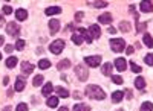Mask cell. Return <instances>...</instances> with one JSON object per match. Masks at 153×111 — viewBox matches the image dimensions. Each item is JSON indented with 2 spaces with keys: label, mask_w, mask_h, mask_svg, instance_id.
<instances>
[{
  "label": "cell",
  "mask_w": 153,
  "mask_h": 111,
  "mask_svg": "<svg viewBox=\"0 0 153 111\" xmlns=\"http://www.w3.org/2000/svg\"><path fill=\"white\" fill-rule=\"evenodd\" d=\"M123 97H124V93H123V91H113V94H112V101L118 104V102L123 101Z\"/></svg>",
  "instance_id": "e0dca14e"
},
{
  "label": "cell",
  "mask_w": 153,
  "mask_h": 111,
  "mask_svg": "<svg viewBox=\"0 0 153 111\" xmlns=\"http://www.w3.org/2000/svg\"><path fill=\"white\" fill-rule=\"evenodd\" d=\"M52 90H54V87H52V84L49 82V84H46L45 87L42 88V94H43V96H49L51 93H52Z\"/></svg>",
  "instance_id": "d6986e66"
},
{
  "label": "cell",
  "mask_w": 153,
  "mask_h": 111,
  "mask_svg": "<svg viewBox=\"0 0 153 111\" xmlns=\"http://www.w3.org/2000/svg\"><path fill=\"white\" fill-rule=\"evenodd\" d=\"M55 91L58 93V96H60V97H68V96H69V91H68L66 88H63V87H57V88H55Z\"/></svg>",
  "instance_id": "484cf974"
},
{
  "label": "cell",
  "mask_w": 153,
  "mask_h": 111,
  "mask_svg": "<svg viewBox=\"0 0 153 111\" xmlns=\"http://www.w3.org/2000/svg\"><path fill=\"white\" fill-rule=\"evenodd\" d=\"M143 40H144V43H146V46H147V47H150V49L153 47V38H152V37H150L149 34H146V35H144V38H143Z\"/></svg>",
  "instance_id": "83f0119b"
},
{
  "label": "cell",
  "mask_w": 153,
  "mask_h": 111,
  "mask_svg": "<svg viewBox=\"0 0 153 111\" xmlns=\"http://www.w3.org/2000/svg\"><path fill=\"white\" fill-rule=\"evenodd\" d=\"M23 88H25V81H23L22 78H19V79L16 81L14 90H16V91H23Z\"/></svg>",
  "instance_id": "44dd1931"
},
{
  "label": "cell",
  "mask_w": 153,
  "mask_h": 111,
  "mask_svg": "<svg viewBox=\"0 0 153 111\" xmlns=\"http://www.w3.org/2000/svg\"><path fill=\"white\" fill-rule=\"evenodd\" d=\"M58 111H69V110H68V107H61Z\"/></svg>",
  "instance_id": "c3c4849f"
},
{
  "label": "cell",
  "mask_w": 153,
  "mask_h": 111,
  "mask_svg": "<svg viewBox=\"0 0 153 111\" xmlns=\"http://www.w3.org/2000/svg\"><path fill=\"white\" fill-rule=\"evenodd\" d=\"M74 97H75V99H81V94H80L78 91H75V93H74Z\"/></svg>",
  "instance_id": "7bdbcfd3"
},
{
  "label": "cell",
  "mask_w": 153,
  "mask_h": 111,
  "mask_svg": "<svg viewBox=\"0 0 153 111\" xmlns=\"http://www.w3.org/2000/svg\"><path fill=\"white\" fill-rule=\"evenodd\" d=\"M46 15H54V14H60L61 12V8L60 6H51V8H48L46 11Z\"/></svg>",
  "instance_id": "2e32d148"
},
{
  "label": "cell",
  "mask_w": 153,
  "mask_h": 111,
  "mask_svg": "<svg viewBox=\"0 0 153 111\" xmlns=\"http://www.w3.org/2000/svg\"><path fill=\"white\" fill-rule=\"evenodd\" d=\"M76 32H80V34H81V37H83V40H84L86 43H89V44L92 43V40H94V38H92V37H91V34H89V31H87V29H83V28H80V29L76 31Z\"/></svg>",
  "instance_id": "8fae6325"
},
{
  "label": "cell",
  "mask_w": 153,
  "mask_h": 111,
  "mask_svg": "<svg viewBox=\"0 0 153 111\" xmlns=\"http://www.w3.org/2000/svg\"><path fill=\"white\" fill-rule=\"evenodd\" d=\"M87 31H89V34H91L92 38H100V37H101V29H100L98 24H92Z\"/></svg>",
  "instance_id": "52a82bcc"
},
{
  "label": "cell",
  "mask_w": 153,
  "mask_h": 111,
  "mask_svg": "<svg viewBox=\"0 0 153 111\" xmlns=\"http://www.w3.org/2000/svg\"><path fill=\"white\" fill-rule=\"evenodd\" d=\"M130 69H132V72H135V73H141V72H143V69L139 67L136 63H133V61L130 63Z\"/></svg>",
  "instance_id": "4dcf8cb0"
},
{
  "label": "cell",
  "mask_w": 153,
  "mask_h": 111,
  "mask_svg": "<svg viewBox=\"0 0 153 111\" xmlns=\"http://www.w3.org/2000/svg\"><path fill=\"white\" fill-rule=\"evenodd\" d=\"M115 67H117V70H120V72H124L126 67H127L126 59L124 58H117V59H115Z\"/></svg>",
  "instance_id": "ba28073f"
},
{
  "label": "cell",
  "mask_w": 153,
  "mask_h": 111,
  "mask_svg": "<svg viewBox=\"0 0 153 111\" xmlns=\"http://www.w3.org/2000/svg\"><path fill=\"white\" fill-rule=\"evenodd\" d=\"M112 69H113V66L110 64V63H106L103 67H101V72H103V75H106V76H109L110 73H112Z\"/></svg>",
  "instance_id": "ac0fdd59"
},
{
  "label": "cell",
  "mask_w": 153,
  "mask_h": 111,
  "mask_svg": "<svg viewBox=\"0 0 153 111\" xmlns=\"http://www.w3.org/2000/svg\"><path fill=\"white\" fill-rule=\"evenodd\" d=\"M72 41H74L76 46H80V44L83 43V37H81V34H80V32H75V34L72 35Z\"/></svg>",
  "instance_id": "7402d4cb"
},
{
  "label": "cell",
  "mask_w": 153,
  "mask_h": 111,
  "mask_svg": "<svg viewBox=\"0 0 153 111\" xmlns=\"http://www.w3.org/2000/svg\"><path fill=\"white\" fill-rule=\"evenodd\" d=\"M84 61H86V64H87L89 67H98V66L101 64V56H98V55L87 56V58H84Z\"/></svg>",
  "instance_id": "5b68a950"
},
{
  "label": "cell",
  "mask_w": 153,
  "mask_h": 111,
  "mask_svg": "<svg viewBox=\"0 0 153 111\" xmlns=\"http://www.w3.org/2000/svg\"><path fill=\"white\" fill-rule=\"evenodd\" d=\"M83 18V14L81 12H78V14H75V20H81Z\"/></svg>",
  "instance_id": "60d3db41"
},
{
  "label": "cell",
  "mask_w": 153,
  "mask_h": 111,
  "mask_svg": "<svg viewBox=\"0 0 153 111\" xmlns=\"http://www.w3.org/2000/svg\"><path fill=\"white\" fill-rule=\"evenodd\" d=\"M72 111H91V107L86 105V104H76Z\"/></svg>",
  "instance_id": "ffe728a7"
},
{
  "label": "cell",
  "mask_w": 153,
  "mask_h": 111,
  "mask_svg": "<svg viewBox=\"0 0 153 111\" xmlns=\"http://www.w3.org/2000/svg\"><path fill=\"white\" fill-rule=\"evenodd\" d=\"M112 81H113V84H123V78L121 76H117V75H115V76H112Z\"/></svg>",
  "instance_id": "74e56055"
},
{
  "label": "cell",
  "mask_w": 153,
  "mask_h": 111,
  "mask_svg": "<svg viewBox=\"0 0 153 111\" xmlns=\"http://www.w3.org/2000/svg\"><path fill=\"white\" fill-rule=\"evenodd\" d=\"M42 82H43V76H42V75H37V76L34 78V82H32V84H34V87H38Z\"/></svg>",
  "instance_id": "1f68e13d"
},
{
  "label": "cell",
  "mask_w": 153,
  "mask_h": 111,
  "mask_svg": "<svg viewBox=\"0 0 153 111\" xmlns=\"http://www.w3.org/2000/svg\"><path fill=\"white\" fill-rule=\"evenodd\" d=\"M0 59H2V53H0Z\"/></svg>",
  "instance_id": "f907efd6"
},
{
  "label": "cell",
  "mask_w": 153,
  "mask_h": 111,
  "mask_svg": "<svg viewBox=\"0 0 153 111\" xmlns=\"http://www.w3.org/2000/svg\"><path fill=\"white\" fill-rule=\"evenodd\" d=\"M5 43V38H3V35H0V46H2Z\"/></svg>",
  "instance_id": "f6af8a7d"
},
{
  "label": "cell",
  "mask_w": 153,
  "mask_h": 111,
  "mask_svg": "<svg viewBox=\"0 0 153 111\" xmlns=\"http://www.w3.org/2000/svg\"><path fill=\"white\" fill-rule=\"evenodd\" d=\"M95 8H106L107 6V2H94L92 3Z\"/></svg>",
  "instance_id": "8d00e7d4"
},
{
  "label": "cell",
  "mask_w": 153,
  "mask_h": 111,
  "mask_svg": "<svg viewBox=\"0 0 153 111\" xmlns=\"http://www.w3.org/2000/svg\"><path fill=\"white\" fill-rule=\"evenodd\" d=\"M115 32H117V29L110 26V28H109V34H115Z\"/></svg>",
  "instance_id": "ee69618b"
},
{
  "label": "cell",
  "mask_w": 153,
  "mask_h": 111,
  "mask_svg": "<svg viewBox=\"0 0 153 111\" xmlns=\"http://www.w3.org/2000/svg\"><path fill=\"white\" fill-rule=\"evenodd\" d=\"M139 9L143 12H153V3L144 0V2H141V5H139Z\"/></svg>",
  "instance_id": "30bf717a"
},
{
  "label": "cell",
  "mask_w": 153,
  "mask_h": 111,
  "mask_svg": "<svg viewBox=\"0 0 153 111\" xmlns=\"http://www.w3.org/2000/svg\"><path fill=\"white\" fill-rule=\"evenodd\" d=\"M135 87L139 88V90H143V88L146 87V79H144L143 76H138V78L135 79Z\"/></svg>",
  "instance_id": "9a60e30c"
},
{
  "label": "cell",
  "mask_w": 153,
  "mask_h": 111,
  "mask_svg": "<svg viewBox=\"0 0 153 111\" xmlns=\"http://www.w3.org/2000/svg\"><path fill=\"white\" fill-rule=\"evenodd\" d=\"M144 61H146V64H149V66H153V53H149V55L144 58Z\"/></svg>",
  "instance_id": "e575fe53"
},
{
  "label": "cell",
  "mask_w": 153,
  "mask_h": 111,
  "mask_svg": "<svg viewBox=\"0 0 153 111\" xmlns=\"http://www.w3.org/2000/svg\"><path fill=\"white\" fill-rule=\"evenodd\" d=\"M141 111H153V105L150 102H144L141 107Z\"/></svg>",
  "instance_id": "d6a6232c"
},
{
  "label": "cell",
  "mask_w": 153,
  "mask_h": 111,
  "mask_svg": "<svg viewBox=\"0 0 153 111\" xmlns=\"http://www.w3.org/2000/svg\"><path fill=\"white\" fill-rule=\"evenodd\" d=\"M32 70H34V66L31 63H23L22 64V72L25 73V75H31Z\"/></svg>",
  "instance_id": "5bb4252c"
},
{
  "label": "cell",
  "mask_w": 153,
  "mask_h": 111,
  "mask_svg": "<svg viewBox=\"0 0 153 111\" xmlns=\"http://www.w3.org/2000/svg\"><path fill=\"white\" fill-rule=\"evenodd\" d=\"M49 29H51V32H52V34H57L60 31V20H55V18L49 21Z\"/></svg>",
  "instance_id": "9c48e42d"
},
{
  "label": "cell",
  "mask_w": 153,
  "mask_h": 111,
  "mask_svg": "<svg viewBox=\"0 0 153 111\" xmlns=\"http://www.w3.org/2000/svg\"><path fill=\"white\" fill-rule=\"evenodd\" d=\"M6 32H8L11 37H16V35H19L20 29H19V26L16 24V21H9V23L6 24Z\"/></svg>",
  "instance_id": "8992f818"
},
{
  "label": "cell",
  "mask_w": 153,
  "mask_h": 111,
  "mask_svg": "<svg viewBox=\"0 0 153 111\" xmlns=\"http://www.w3.org/2000/svg\"><path fill=\"white\" fill-rule=\"evenodd\" d=\"M133 53V47L130 46V47H127V55H132Z\"/></svg>",
  "instance_id": "b9f144b4"
},
{
  "label": "cell",
  "mask_w": 153,
  "mask_h": 111,
  "mask_svg": "<svg viewBox=\"0 0 153 111\" xmlns=\"http://www.w3.org/2000/svg\"><path fill=\"white\" fill-rule=\"evenodd\" d=\"M86 96L91 97V99H95V101H103L106 97L104 91L101 90L98 85H87L86 87Z\"/></svg>",
  "instance_id": "6da1fadb"
},
{
  "label": "cell",
  "mask_w": 153,
  "mask_h": 111,
  "mask_svg": "<svg viewBox=\"0 0 153 111\" xmlns=\"http://www.w3.org/2000/svg\"><path fill=\"white\" fill-rule=\"evenodd\" d=\"M14 47H16V46H11V44H9V46L5 47V50H6V52H12V50H14Z\"/></svg>",
  "instance_id": "ab89813d"
},
{
  "label": "cell",
  "mask_w": 153,
  "mask_h": 111,
  "mask_svg": "<svg viewBox=\"0 0 153 111\" xmlns=\"http://www.w3.org/2000/svg\"><path fill=\"white\" fill-rule=\"evenodd\" d=\"M65 46H66L65 40H55L52 44L49 46V50L52 52L54 55H60L63 52V49H65Z\"/></svg>",
  "instance_id": "7a4b0ae2"
},
{
  "label": "cell",
  "mask_w": 153,
  "mask_h": 111,
  "mask_svg": "<svg viewBox=\"0 0 153 111\" xmlns=\"http://www.w3.org/2000/svg\"><path fill=\"white\" fill-rule=\"evenodd\" d=\"M11 12H12V8L11 6H3V14H11Z\"/></svg>",
  "instance_id": "f35d334b"
},
{
  "label": "cell",
  "mask_w": 153,
  "mask_h": 111,
  "mask_svg": "<svg viewBox=\"0 0 153 111\" xmlns=\"http://www.w3.org/2000/svg\"><path fill=\"white\" fill-rule=\"evenodd\" d=\"M16 18H17L19 21L26 20V18H28V11H26V9H17V11H16Z\"/></svg>",
  "instance_id": "7c38bea8"
},
{
  "label": "cell",
  "mask_w": 153,
  "mask_h": 111,
  "mask_svg": "<svg viewBox=\"0 0 153 111\" xmlns=\"http://www.w3.org/2000/svg\"><path fill=\"white\" fill-rule=\"evenodd\" d=\"M38 67H40L42 70L49 69V67H51V61H48V59H40V61H38Z\"/></svg>",
  "instance_id": "d4e9b609"
},
{
  "label": "cell",
  "mask_w": 153,
  "mask_h": 111,
  "mask_svg": "<svg viewBox=\"0 0 153 111\" xmlns=\"http://www.w3.org/2000/svg\"><path fill=\"white\" fill-rule=\"evenodd\" d=\"M146 26H147V23H144V21H136V31H138V34L144 32Z\"/></svg>",
  "instance_id": "f1b7e54d"
},
{
  "label": "cell",
  "mask_w": 153,
  "mask_h": 111,
  "mask_svg": "<svg viewBox=\"0 0 153 111\" xmlns=\"http://www.w3.org/2000/svg\"><path fill=\"white\" fill-rule=\"evenodd\" d=\"M98 20H100V23H103V24H109L112 21V14L110 12H104V14H101L98 17Z\"/></svg>",
  "instance_id": "4fadbf2b"
},
{
  "label": "cell",
  "mask_w": 153,
  "mask_h": 111,
  "mask_svg": "<svg viewBox=\"0 0 153 111\" xmlns=\"http://www.w3.org/2000/svg\"><path fill=\"white\" fill-rule=\"evenodd\" d=\"M110 46L113 52H123L126 49V41L123 38H112L110 40Z\"/></svg>",
  "instance_id": "3957f363"
},
{
  "label": "cell",
  "mask_w": 153,
  "mask_h": 111,
  "mask_svg": "<svg viewBox=\"0 0 153 111\" xmlns=\"http://www.w3.org/2000/svg\"><path fill=\"white\" fill-rule=\"evenodd\" d=\"M75 73H76V76H78V79L81 82L87 81V78H89V70H86L84 66H76L75 67Z\"/></svg>",
  "instance_id": "277c9868"
},
{
  "label": "cell",
  "mask_w": 153,
  "mask_h": 111,
  "mask_svg": "<svg viewBox=\"0 0 153 111\" xmlns=\"http://www.w3.org/2000/svg\"><path fill=\"white\" fill-rule=\"evenodd\" d=\"M3 21H5V20H3V15L0 14V26H2V24H3Z\"/></svg>",
  "instance_id": "7dc6e473"
},
{
  "label": "cell",
  "mask_w": 153,
  "mask_h": 111,
  "mask_svg": "<svg viewBox=\"0 0 153 111\" xmlns=\"http://www.w3.org/2000/svg\"><path fill=\"white\" fill-rule=\"evenodd\" d=\"M25 46H26V43H25L23 40H19V41H17V44H16V49H17V50H23Z\"/></svg>",
  "instance_id": "836d02e7"
},
{
  "label": "cell",
  "mask_w": 153,
  "mask_h": 111,
  "mask_svg": "<svg viewBox=\"0 0 153 111\" xmlns=\"http://www.w3.org/2000/svg\"><path fill=\"white\" fill-rule=\"evenodd\" d=\"M17 66V58L16 56H9L6 59V67L8 69H12V67H16Z\"/></svg>",
  "instance_id": "603a6c76"
},
{
  "label": "cell",
  "mask_w": 153,
  "mask_h": 111,
  "mask_svg": "<svg viewBox=\"0 0 153 111\" xmlns=\"http://www.w3.org/2000/svg\"><path fill=\"white\" fill-rule=\"evenodd\" d=\"M71 66V61L69 59H63V61H60V63L57 64V69L58 70H63V69H68Z\"/></svg>",
  "instance_id": "cb8c5ba5"
},
{
  "label": "cell",
  "mask_w": 153,
  "mask_h": 111,
  "mask_svg": "<svg viewBox=\"0 0 153 111\" xmlns=\"http://www.w3.org/2000/svg\"><path fill=\"white\" fill-rule=\"evenodd\" d=\"M46 105L51 107V108H54V107L58 105V99H57V97H49V99L46 101Z\"/></svg>",
  "instance_id": "4316f807"
},
{
  "label": "cell",
  "mask_w": 153,
  "mask_h": 111,
  "mask_svg": "<svg viewBox=\"0 0 153 111\" xmlns=\"http://www.w3.org/2000/svg\"><path fill=\"white\" fill-rule=\"evenodd\" d=\"M120 29H121L123 32H129V31H130V24L127 23V21H121V23H120Z\"/></svg>",
  "instance_id": "f546056e"
},
{
  "label": "cell",
  "mask_w": 153,
  "mask_h": 111,
  "mask_svg": "<svg viewBox=\"0 0 153 111\" xmlns=\"http://www.w3.org/2000/svg\"><path fill=\"white\" fill-rule=\"evenodd\" d=\"M3 111H12V108H11V107H5V110H3Z\"/></svg>",
  "instance_id": "681fc988"
},
{
  "label": "cell",
  "mask_w": 153,
  "mask_h": 111,
  "mask_svg": "<svg viewBox=\"0 0 153 111\" xmlns=\"http://www.w3.org/2000/svg\"><path fill=\"white\" fill-rule=\"evenodd\" d=\"M126 93H127V97H129V99H130V97H132V91H130V90H127Z\"/></svg>",
  "instance_id": "bcb514c9"
},
{
  "label": "cell",
  "mask_w": 153,
  "mask_h": 111,
  "mask_svg": "<svg viewBox=\"0 0 153 111\" xmlns=\"http://www.w3.org/2000/svg\"><path fill=\"white\" fill-rule=\"evenodd\" d=\"M16 111H28V105L22 102V104H19V105H17V108H16Z\"/></svg>",
  "instance_id": "d590c367"
}]
</instances>
